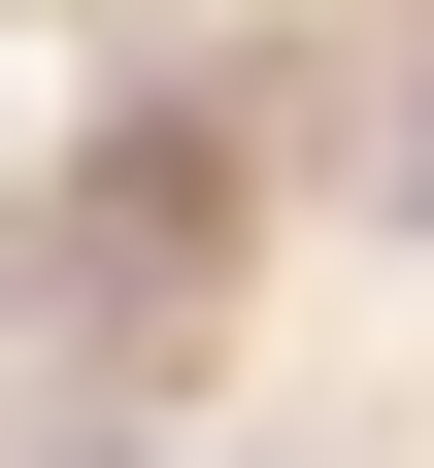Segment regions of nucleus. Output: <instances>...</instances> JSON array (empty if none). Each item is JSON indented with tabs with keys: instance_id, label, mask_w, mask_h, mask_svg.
<instances>
[{
	"instance_id": "f257e3e1",
	"label": "nucleus",
	"mask_w": 434,
	"mask_h": 468,
	"mask_svg": "<svg viewBox=\"0 0 434 468\" xmlns=\"http://www.w3.org/2000/svg\"><path fill=\"white\" fill-rule=\"evenodd\" d=\"M0 468H101V435H0Z\"/></svg>"
},
{
	"instance_id": "f03ea898",
	"label": "nucleus",
	"mask_w": 434,
	"mask_h": 468,
	"mask_svg": "<svg viewBox=\"0 0 434 468\" xmlns=\"http://www.w3.org/2000/svg\"><path fill=\"white\" fill-rule=\"evenodd\" d=\"M401 167H434V134H401Z\"/></svg>"
}]
</instances>
